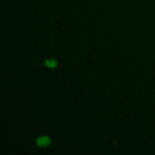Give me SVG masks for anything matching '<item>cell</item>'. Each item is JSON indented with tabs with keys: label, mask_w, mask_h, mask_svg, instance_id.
I'll list each match as a JSON object with an SVG mask.
<instances>
[{
	"label": "cell",
	"mask_w": 155,
	"mask_h": 155,
	"mask_svg": "<svg viewBox=\"0 0 155 155\" xmlns=\"http://www.w3.org/2000/svg\"><path fill=\"white\" fill-rule=\"evenodd\" d=\"M50 139L48 138V137H46V136H42V137H40V138H38L37 139V141H36V143H37V145L38 146H40V147H45V146H47L49 143H50Z\"/></svg>",
	"instance_id": "6da1fadb"
},
{
	"label": "cell",
	"mask_w": 155,
	"mask_h": 155,
	"mask_svg": "<svg viewBox=\"0 0 155 155\" xmlns=\"http://www.w3.org/2000/svg\"><path fill=\"white\" fill-rule=\"evenodd\" d=\"M45 65H46V66H48V67H50V68H54V67L56 65V62H55L54 59L46 60V61L45 62Z\"/></svg>",
	"instance_id": "7a4b0ae2"
}]
</instances>
